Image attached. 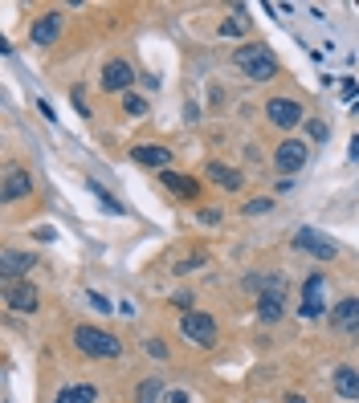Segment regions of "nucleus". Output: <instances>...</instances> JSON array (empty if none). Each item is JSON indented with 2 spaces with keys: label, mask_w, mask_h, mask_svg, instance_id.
Segmentation results:
<instances>
[{
  "label": "nucleus",
  "mask_w": 359,
  "mask_h": 403,
  "mask_svg": "<svg viewBox=\"0 0 359 403\" xmlns=\"http://www.w3.org/2000/svg\"><path fill=\"white\" fill-rule=\"evenodd\" d=\"M233 62H237V69H241L245 78H253V81L277 78V57L265 45H241L233 53Z\"/></svg>",
  "instance_id": "obj_1"
},
{
  "label": "nucleus",
  "mask_w": 359,
  "mask_h": 403,
  "mask_svg": "<svg viewBox=\"0 0 359 403\" xmlns=\"http://www.w3.org/2000/svg\"><path fill=\"white\" fill-rule=\"evenodd\" d=\"M74 342H78L82 355H94V358H118L123 355V342L106 334V330H94V326H78L74 330Z\"/></svg>",
  "instance_id": "obj_2"
},
{
  "label": "nucleus",
  "mask_w": 359,
  "mask_h": 403,
  "mask_svg": "<svg viewBox=\"0 0 359 403\" xmlns=\"http://www.w3.org/2000/svg\"><path fill=\"white\" fill-rule=\"evenodd\" d=\"M180 330H184V339H192L196 346H216V322H212L209 314H200V310H188L184 322H180Z\"/></svg>",
  "instance_id": "obj_3"
},
{
  "label": "nucleus",
  "mask_w": 359,
  "mask_h": 403,
  "mask_svg": "<svg viewBox=\"0 0 359 403\" xmlns=\"http://www.w3.org/2000/svg\"><path fill=\"white\" fill-rule=\"evenodd\" d=\"M102 90H111V94H118V90H127L131 94V81H135V69H131L123 57H111V62L102 65Z\"/></svg>",
  "instance_id": "obj_4"
},
{
  "label": "nucleus",
  "mask_w": 359,
  "mask_h": 403,
  "mask_svg": "<svg viewBox=\"0 0 359 403\" xmlns=\"http://www.w3.org/2000/svg\"><path fill=\"white\" fill-rule=\"evenodd\" d=\"M265 118H270V123H274V127H298V123H302V106H298V102H294V98H270V102H265Z\"/></svg>",
  "instance_id": "obj_5"
},
{
  "label": "nucleus",
  "mask_w": 359,
  "mask_h": 403,
  "mask_svg": "<svg viewBox=\"0 0 359 403\" xmlns=\"http://www.w3.org/2000/svg\"><path fill=\"white\" fill-rule=\"evenodd\" d=\"M274 163H277V171L294 176V171L306 163V143H302V139H282L277 151H274Z\"/></svg>",
  "instance_id": "obj_6"
},
{
  "label": "nucleus",
  "mask_w": 359,
  "mask_h": 403,
  "mask_svg": "<svg viewBox=\"0 0 359 403\" xmlns=\"http://www.w3.org/2000/svg\"><path fill=\"white\" fill-rule=\"evenodd\" d=\"M4 302L16 314H29V310H37V290L29 281H13V285H4Z\"/></svg>",
  "instance_id": "obj_7"
},
{
  "label": "nucleus",
  "mask_w": 359,
  "mask_h": 403,
  "mask_svg": "<svg viewBox=\"0 0 359 403\" xmlns=\"http://www.w3.org/2000/svg\"><path fill=\"white\" fill-rule=\"evenodd\" d=\"M135 163H143V167H155V171H172V151L167 147H155V143H139L135 151Z\"/></svg>",
  "instance_id": "obj_8"
},
{
  "label": "nucleus",
  "mask_w": 359,
  "mask_h": 403,
  "mask_svg": "<svg viewBox=\"0 0 359 403\" xmlns=\"http://www.w3.org/2000/svg\"><path fill=\"white\" fill-rule=\"evenodd\" d=\"M302 314H306V318H319V314H323V273L306 277V285H302Z\"/></svg>",
  "instance_id": "obj_9"
},
{
  "label": "nucleus",
  "mask_w": 359,
  "mask_h": 403,
  "mask_svg": "<svg viewBox=\"0 0 359 403\" xmlns=\"http://www.w3.org/2000/svg\"><path fill=\"white\" fill-rule=\"evenodd\" d=\"M33 265H37V257H33V253H13V249H4V257H0V273L9 277V285H13V277L29 273Z\"/></svg>",
  "instance_id": "obj_10"
},
{
  "label": "nucleus",
  "mask_w": 359,
  "mask_h": 403,
  "mask_svg": "<svg viewBox=\"0 0 359 403\" xmlns=\"http://www.w3.org/2000/svg\"><path fill=\"white\" fill-rule=\"evenodd\" d=\"M335 326H339L343 334H351V339L359 342V302H355V297H347V302L335 306Z\"/></svg>",
  "instance_id": "obj_11"
},
{
  "label": "nucleus",
  "mask_w": 359,
  "mask_h": 403,
  "mask_svg": "<svg viewBox=\"0 0 359 403\" xmlns=\"http://www.w3.org/2000/svg\"><path fill=\"white\" fill-rule=\"evenodd\" d=\"M57 33H62V13H45L33 25V45H53Z\"/></svg>",
  "instance_id": "obj_12"
},
{
  "label": "nucleus",
  "mask_w": 359,
  "mask_h": 403,
  "mask_svg": "<svg viewBox=\"0 0 359 403\" xmlns=\"http://www.w3.org/2000/svg\"><path fill=\"white\" fill-rule=\"evenodd\" d=\"M298 244H302L306 253H314V257H323V261L335 257V244L326 241V237H319V232H310V228H302V232H298Z\"/></svg>",
  "instance_id": "obj_13"
},
{
  "label": "nucleus",
  "mask_w": 359,
  "mask_h": 403,
  "mask_svg": "<svg viewBox=\"0 0 359 403\" xmlns=\"http://www.w3.org/2000/svg\"><path fill=\"white\" fill-rule=\"evenodd\" d=\"M282 310H286V302H282V290H265V293L258 297L261 322H277V318H282Z\"/></svg>",
  "instance_id": "obj_14"
},
{
  "label": "nucleus",
  "mask_w": 359,
  "mask_h": 403,
  "mask_svg": "<svg viewBox=\"0 0 359 403\" xmlns=\"http://www.w3.org/2000/svg\"><path fill=\"white\" fill-rule=\"evenodd\" d=\"M335 391L343 399H359V371L355 367H339L335 371Z\"/></svg>",
  "instance_id": "obj_15"
},
{
  "label": "nucleus",
  "mask_w": 359,
  "mask_h": 403,
  "mask_svg": "<svg viewBox=\"0 0 359 403\" xmlns=\"http://www.w3.org/2000/svg\"><path fill=\"white\" fill-rule=\"evenodd\" d=\"M209 176H212V183H221V188H228V192H237L245 179H241V171L237 167H225V163H209Z\"/></svg>",
  "instance_id": "obj_16"
},
{
  "label": "nucleus",
  "mask_w": 359,
  "mask_h": 403,
  "mask_svg": "<svg viewBox=\"0 0 359 403\" xmlns=\"http://www.w3.org/2000/svg\"><path fill=\"white\" fill-rule=\"evenodd\" d=\"M33 188L29 171H21V167H13L9 176H4V200H16V195H25Z\"/></svg>",
  "instance_id": "obj_17"
},
{
  "label": "nucleus",
  "mask_w": 359,
  "mask_h": 403,
  "mask_svg": "<svg viewBox=\"0 0 359 403\" xmlns=\"http://www.w3.org/2000/svg\"><path fill=\"white\" fill-rule=\"evenodd\" d=\"M94 399H98V391H94V387H86V383L57 391V403H94Z\"/></svg>",
  "instance_id": "obj_18"
},
{
  "label": "nucleus",
  "mask_w": 359,
  "mask_h": 403,
  "mask_svg": "<svg viewBox=\"0 0 359 403\" xmlns=\"http://www.w3.org/2000/svg\"><path fill=\"white\" fill-rule=\"evenodd\" d=\"M160 179L172 188L176 195H196V179H188V176H176V171H160Z\"/></svg>",
  "instance_id": "obj_19"
},
{
  "label": "nucleus",
  "mask_w": 359,
  "mask_h": 403,
  "mask_svg": "<svg viewBox=\"0 0 359 403\" xmlns=\"http://www.w3.org/2000/svg\"><path fill=\"white\" fill-rule=\"evenodd\" d=\"M241 33H249V16H245V8H237V13L221 25V37H241Z\"/></svg>",
  "instance_id": "obj_20"
},
{
  "label": "nucleus",
  "mask_w": 359,
  "mask_h": 403,
  "mask_svg": "<svg viewBox=\"0 0 359 403\" xmlns=\"http://www.w3.org/2000/svg\"><path fill=\"white\" fill-rule=\"evenodd\" d=\"M160 395H163V383H160V375H151V379L139 383V395H135V399H139V403H155Z\"/></svg>",
  "instance_id": "obj_21"
},
{
  "label": "nucleus",
  "mask_w": 359,
  "mask_h": 403,
  "mask_svg": "<svg viewBox=\"0 0 359 403\" xmlns=\"http://www.w3.org/2000/svg\"><path fill=\"white\" fill-rule=\"evenodd\" d=\"M90 192H94V200H98V204H102V208H106V212H123V204H118L114 195H106V192H102V188H98V183H90Z\"/></svg>",
  "instance_id": "obj_22"
},
{
  "label": "nucleus",
  "mask_w": 359,
  "mask_h": 403,
  "mask_svg": "<svg viewBox=\"0 0 359 403\" xmlns=\"http://www.w3.org/2000/svg\"><path fill=\"white\" fill-rule=\"evenodd\" d=\"M123 106H127V114H147V102L139 94H127L123 98Z\"/></svg>",
  "instance_id": "obj_23"
},
{
  "label": "nucleus",
  "mask_w": 359,
  "mask_h": 403,
  "mask_svg": "<svg viewBox=\"0 0 359 403\" xmlns=\"http://www.w3.org/2000/svg\"><path fill=\"white\" fill-rule=\"evenodd\" d=\"M270 208H274V200H249V204H245L249 216H261V212H270Z\"/></svg>",
  "instance_id": "obj_24"
},
{
  "label": "nucleus",
  "mask_w": 359,
  "mask_h": 403,
  "mask_svg": "<svg viewBox=\"0 0 359 403\" xmlns=\"http://www.w3.org/2000/svg\"><path fill=\"white\" fill-rule=\"evenodd\" d=\"M90 302H94V310H98V314H111V302H106L102 293H94V290H90Z\"/></svg>",
  "instance_id": "obj_25"
},
{
  "label": "nucleus",
  "mask_w": 359,
  "mask_h": 403,
  "mask_svg": "<svg viewBox=\"0 0 359 403\" xmlns=\"http://www.w3.org/2000/svg\"><path fill=\"white\" fill-rule=\"evenodd\" d=\"M147 355L163 358V355H167V346H163V342H155V339H147Z\"/></svg>",
  "instance_id": "obj_26"
},
{
  "label": "nucleus",
  "mask_w": 359,
  "mask_h": 403,
  "mask_svg": "<svg viewBox=\"0 0 359 403\" xmlns=\"http://www.w3.org/2000/svg\"><path fill=\"white\" fill-rule=\"evenodd\" d=\"M343 98H359V81H343Z\"/></svg>",
  "instance_id": "obj_27"
},
{
  "label": "nucleus",
  "mask_w": 359,
  "mask_h": 403,
  "mask_svg": "<svg viewBox=\"0 0 359 403\" xmlns=\"http://www.w3.org/2000/svg\"><path fill=\"white\" fill-rule=\"evenodd\" d=\"M310 135H314V139H326V123H310Z\"/></svg>",
  "instance_id": "obj_28"
},
{
  "label": "nucleus",
  "mask_w": 359,
  "mask_h": 403,
  "mask_svg": "<svg viewBox=\"0 0 359 403\" xmlns=\"http://www.w3.org/2000/svg\"><path fill=\"white\" fill-rule=\"evenodd\" d=\"M163 403H192V399H188L184 391H172V395H167V399H163Z\"/></svg>",
  "instance_id": "obj_29"
},
{
  "label": "nucleus",
  "mask_w": 359,
  "mask_h": 403,
  "mask_svg": "<svg viewBox=\"0 0 359 403\" xmlns=\"http://www.w3.org/2000/svg\"><path fill=\"white\" fill-rule=\"evenodd\" d=\"M351 159H359V135L351 139Z\"/></svg>",
  "instance_id": "obj_30"
},
{
  "label": "nucleus",
  "mask_w": 359,
  "mask_h": 403,
  "mask_svg": "<svg viewBox=\"0 0 359 403\" xmlns=\"http://www.w3.org/2000/svg\"><path fill=\"white\" fill-rule=\"evenodd\" d=\"M290 403H306V399H302V395H290Z\"/></svg>",
  "instance_id": "obj_31"
}]
</instances>
